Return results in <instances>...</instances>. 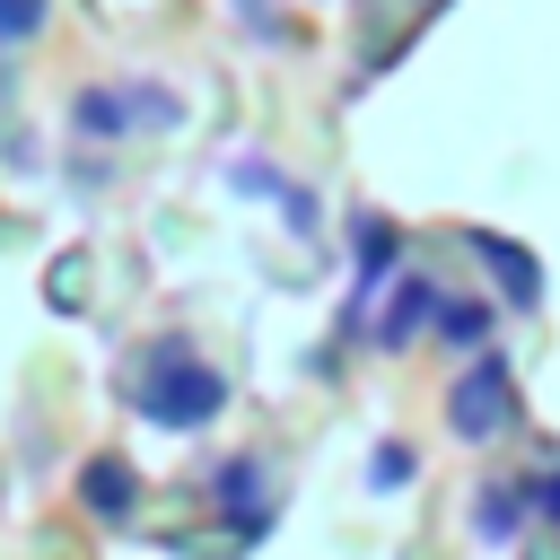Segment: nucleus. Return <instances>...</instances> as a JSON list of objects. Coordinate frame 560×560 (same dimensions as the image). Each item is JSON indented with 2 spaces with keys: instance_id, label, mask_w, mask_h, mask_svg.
I'll return each mask as SVG.
<instances>
[{
  "instance_id": "f257e3e1",
  "label": "nucleus",
  "mask_w": 560,
  "mask_h": 560,
  "mask_svg": "<svg viewBox=\"0 0 560 560\" xmlns=\"http://www.w3.org/2000/svg\"><path fill=\"white\" fill-rule=\"evenodd\" d=\"M131 402H140V420H158V429H210V420L228 411V376H219L210 359H192L184 341H149L140 368H131Z\"/></svg>"
},
{
  "instance_id": "f03ea898",
  "label": "nucleus",
  "mask_w": 560,
  "mask_h": 560,
  "mask_svg": "<svg viewBox=\"0 0 560 560\" xmlns=\"http://www.w3.org/2000/svg\"><path fill=\"white\" fill-rule=\"evenodd\" d=\"M446 429H455L464 446H490V438L516 429V376H508L499 350H472V368L446 385Z\"/></svg>"
},
{
  "instance_id": "7ed1b4c3",
  "label": "nucleus",
  "mask_w": 560,
  "mask_h": 560,
  "mask_svg": "<svg viewBox=\"0 0 560 560\" xmlns=\"http://www.w3.org/2000/svg\"><path fill=\"white\" fill-rule=\"evenodd\" d=\"M210 508H219V516H236V534H245V542H262V534L280 525V490H271L262 455H228V464L210 472Z\"/></svg>"
},
{
  "instance_id": "20e7f679",
  "label": "nucleus",
  "mask_w": 560,
  "mask_h": 560,
  "mask_svg": "<svg viewBox=\"0 0 560 560\" xmlns=\"http://www.w3.org/2000/svg\"><path fill=\"white\" fill-rule=\"evenodd\" d=\"M438 315H446L438 280H429V271H402L394 298H385V315H376V350H411L420 332H438Z\"/></svg>"
},
{
  "instance_id": "39448f33",
  "label": "nucleus",
  "mask_w": 560,
  "mask_h": 560,
  "mask_svg": "<svg viewBox=\"0 0 560 560\" xmlns=\"http://www.w3.org/2000/svg\"><path fill=\"white\" fill-rule=\"evenodd\" d=\"M228 184H236V192H262L298 236H315V192H306L298 175H280V166H262V158H236V166H228Z\"/></svg>"
},
{
  "instance_id": "423d86ee",
  "label": "nucleus",
  "mask_w": 560,
  "mask_h": 560,
  "mask_svg": "<svg viewBox=\"0 0 560 560\" xmlns=\"http://www.w3.org/2000/svg\"><path fill=\"white\" fill-rule=\"evenodd\" d=\"M79 499H88L96 525H122V516L140 508V472H131L122 455H88V464H79Z\"/></svg>"
},
{
  "instance_id": "0eeeda50",
  "label": "nucleus",
  "mask_w": 560,
  "mask_h": 560,
  "mask_svg": "<svg viewBox=\"0 0 560 560\" xmlns=\"http://www.w3.org/2000/svg\"><path fill=\"white\" fill-rule=\"evenodd\" d=\"M464 245H472V254H481V262H490V271L508 280V306H534V298H542V262H534V254H525L516 236H490V228H464Z\"/></svg>"
},
{
  "instance_id": "6e6552de",
  "label": "nucleus",
  "mask_w": 560,
  "mask_h": 560,
  "mask_svg": "<svg viewBox=\"0 0 560 560\" xmlns=\"http://www.w3.org/2000/svg\"><path fill=\"white\" fill-rule=\"evenodd\" d=\"M525 516H534V508H525V481H490V490H472V534H481V542H516Z\"/></svg>"
},
{
  "instance_id": "1a4fd4ad",
  "label": "nucleus",
  "mask_w": 560,
  "mask_h": 560,
  "mask_svg": "<svg viewBox=\"0 0 560 560\" xmlns=\"http://www.w3.org/2000/svg\"><path fill=\"white\" fill-rule=\"evenodd\" d=\"M70 122H79L88 140L131 131V88H79V96H70Z\"/></svg>"
},
{
  "instance_id": "9d476101",
  "label": "nucleus",
  "mask_w": 560,
  "mask_h": 560,
  "mask_svg": "<svg viewBox=\"0 0 560 560\" xmlns=\"http://www.w3.org/2000/svg\"><path fill=\"white\" fill-rule=\"evenodd\" d=\"M438 341H455V350H490V306H481V298L446 306V315H438Z\"/></svg>"
},
{
  "instance_id": "9b49d317",
  "label": "nucleus",
  "mask_w": 560,
  "mask_h": 560,
  "mask_svg": "<svg viewBox=\"0 0 560 560\" xmlns=\"http://www.w3.org/2000/svg\"><path fill=\"white\" fill-rule=\"evenodd\" d=\"M44 18H52V0H0V44H26V35H44Z\"/></svg>"
},
{
  "instance_id": "f8f14e48",
  "label": "nucleus",
  "mask_w": 560,
  "mask_h": 560,
  "mask_svg": "<svg viewBox=\"0 0 560 560\" xmlns=\"http://www.w3.org/2000/svg\"><path fill=\"white\" fill-rule=\"evenodd\" d=\"M525 508H534L542 525H560V455H551L542 472H525Z\"/></svg>"
},
{
  "instance_id": "ddd939ff",
  "label": "nucleus",
  "mask_w": 560,
  "mask_h": 560,
  "mask_svg": "<svg viewBox=\"0 0 560 560\" xmlns=\"http://www.w3.org/2000/svg\"><path fill=\"white\" fill-rule=\"evenodd\" d=\"M411 472H420V455H411V446H376V464H368V481H376V490H402Z\"/></svg>"
},
{
  "instance_id": "4468645a",
  "label": "nucleus",
  "mask_w": 560,
  "mask_h": 560,
  "mask_svg": "<svg viewBox=\"0 0 560 560\" xmlns=\"http://www.w3.org/2000/svg\"><path fill=\"white\" fill-rule=\"evenodd\" d=\"M236 9H245V26H254V35H262V44H271V35H289V26H280V18H271V0H236Z\"/></svg>"
}]
</instances>
